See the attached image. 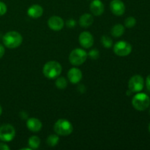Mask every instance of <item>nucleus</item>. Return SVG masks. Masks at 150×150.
<instances>
[{
  "mask_svg": "<svg viewBox=\"0 0 150 150\" xmlns=\"http://www.w3.org/2000/svg\"><path fill=\"white\" fill-rule=\"evenodd\" d=\"M62 71V65L57 61H49L45 63L42 68L44 76L48 79H55L60 76Z\"/></svg>",
  "mask_w": 150,
  "mask_h": 150,
  "instance_id": "1",
  "label": "nucleus"
},
{
  "mask_svg": "<svg viewBox=\"0 0 150 150\" xmlns=\"http://www.w3.org/2000/svg\"><path fill=\"white\" fill-rule=\"evenodd\" d=\"M3 44L8 48H16L21 45L23 38L19 32L10 31L3 36Z\"/></svg>",
  "mask_w": 150,
  "mask_h": 150,
  "instance_id": "2",
  "label": "nucleus"
},
{
  "mask_svg": "<svg viewBox=\"0 0 150 150\" xmlns=\"http://www.w3.org/2000/svg\"><path fill=\"white\" fill-rule=\"evenodd\" d=\"M54 130L58 136H67L73 133V126L68 120L60 119L54 124Z\"/></svg>",
  "mask_w": 150,
  "mask_h": 150,
  "instance_id": "3",
  "label": "nucleus"
},
{
  "mask_svg": "<svg viewBox=\"0 0 150 150\" xmlns=\"http://www.w3.org/2000/svg\"><path fill=\"white\" fill-rule=\"evenodd\" d=\"M87 57L88 54L84 50L81 48H75L69 55V61L73 65L79 66L86 62Z\"/></svg>",
  "mask_w": 150,
  "mask_h": 150,
  "instance_id": "4",
  "label": "nucleus"
},
{
  "mask_svg": "<svg viewBox=\"0 0 150 150\" xmlns=\"http://www.w3.org/2000/svg\"><path fill=\"white\" fill-rule=\"evenodd\" d=\"M132 105L138 111H144L150 105V98L146 94L139 93L132 99Z\"/></svg>",
  "mask_w": 150,
  "mask_h": 150,
  "instance_id": "5",
  "label": "nucleus"
},
{
  "mask_svg": "<svg viewBox=\"0 0 150 150\" xmlns=\"http://www.w3.org/2000/svg\"><path fill=\"white\" fill-rule=\"evenodd\" d=\"M16 136V130L10 124H4L0 126V140L5 142H11Z\"/></svg>",
  "mask_w": 150,
  "mask_h": 150,
  "instance_id": "6",
  "label": "nucleus"
},
{
  "mask_svg": "<svg viewBox=\"0 0 150 150\" xmlns=\"http://www.w3.org/2000/svg\"><path fill=\"white\" fill-rule=\"evenodd\" d=\"M132 51V46L126 41H118L114 45V52L119 57L128 56Z\"/></svg>",
  "mask_w": 150,
  "mask_h": 150,
  "instance_id": "7",
  "label": "nucleus"
},
{
  "mask_svg": "<svg viewBox=\"0 0 150 150\" xmlns=\"http://www.w3.org/2000/svg\"><path fill=\"white\" fill-rule=\"evenodd\" d=\"M144 79L140 75H135L130 78L128 82V89L131 92H139L143 89Z\"/></svg>",
  "mask_w": 150,
  "mask_h": 150,
  "instance_id": "8",
  "label": "nucleus"
},
{
  "mask_svg": "<svg viewBox=\"0 0 150 150\" xmlns=\"http://www.w3.org/2000/svg\"><path fill=\"white\" fill-rule=\"evenodd\" d=\"M79 41L82 47L85 48H89L93 45L94 38L90 32L85 31L79 35Z\"/></svg>",
  "mask_w": 150,
  "mask_h": 150,
  "instance_id": "9",
  "label": "nucleus"
},
{
  "mask_svg": "<svg viewBox=\"0 0 150 150\" xmlns=\"http://www.w3.org/2000/svg\"><path fill=\"white\" fill-rule=\"evenodd\" d=\"M110 10L115 16H121L125 12V5L122 0H112L110 3Z\"/></svg>",
  "mask_w": 150,
  "mask_h": 150,
  "instance_id": "10",
  "label": "nucleus"
},
{
  "mask_svg": "<svg viewBox=\"0 0 150 150\" xmlns=\"http://www.w3.org/2000/svg\"><path fill=\"white\" fill-rule=\"evenodd\" d=\"M64 22L61 17L57 16H53L48 20V26L54 31H59L63 29Z\"/></svg>",
  "mask_w": 150,
  "mask_h": 150,
  "instance_id": "11",
  "label": "nucleus"
},
{
  "mask_svg": "<svg viewBox=\"0 0 150 150\" xmlns=\"http://www.w3.org/2000/svg\"><path fill=\"white\" fill-rule=\"evenodd\" d=\"M82 72L81 70H79L77 67H72L69 70L67 73V78L68 80L70 81V83H78L81 81L82 79Z\"/></svg>",
  "mask_w": 150,
  "mask_h": 150,
  "instance_id": "12",
  "label": "nucleus"
},
{
  "mask_svg": "<svg viewBox=\"0 0 150 150\" xmlns=\"http://www.w3.org/2000/svg\"><path fill=\"white\" fill-rule=\"evenodd\" d=\"M90 11L95 16H100L103 13L104 4L101 0H93L90 4Z\"/></svg>",
  "mask_w": 150,
  "mask_h": 150,
  "instance_id": "13",
  "label": "nucleus"
},
{
  "mask_svg": "<svg viewBox=\"0 0 150 150\" xmlns=\"http://www.w3.org/2000/svg\"><path fill=\"white\" fill-rule=\"evenodd\" d=\"M26 127L30 131L33 133H38L42 129V124L40 120L32 117L26 120Z\"/></svg>",
  "mask_w": 150,
  "mask_h": 150,
  "instance_id": "14",
  "label": "nucleus"
},
{
  "mask_svg": "<svg viewBox=\"0 0 150 150\" xmlns=\"http://www.w3.org/2000/svg\"><path fill=\"white\" fill-rule=\"evenodd\" d=\"M27 14L32 18H38L43 14V8L39 4H33L28 8Z\"/></svg>",
  "mask_w": 150,
  "mask_h": 150,
  "instance_id": "15",
  "label": "nucleus"
},
{
  "mask_svg": "<svg viewBox=\"0 0 150 150\" xmlns=\"http://www.w3.org/2000/svg\"><path fill=\"white\" fill-rule=\"evenodd\" d=\"M94 18L92 14L84 13L79 18V24L83 28H88L93 23Z\"/></svg>",
  "mask_w": 150,
  "mask_h": 150,
  "instance_id": "16",
  "label": "nucleus"
},
{
  "mask_svg": "<svg viewBox=\"0 0 150 150\" xmlns=\"http://www.w3.org/2000/svg\"><path fill=\"white\" fill-rule=\"evenodd\" d=\"M111 35L114 38H120L122 36L123 34L125 33V26L120 23L115 24L111 28Z\"/></svg>",
  "mask_w": 150,
  "mask_h": 150,
  "instance_id": "17",
  "label": "nucleus"
},
{
  "mask_svg": "<svg viewBox=\"0 0 150 150\" xmlns=\"http://www.w3.org/2000/svg\"><path fill=\"white\" fill-rule=\"evenodd\" d=\"M28 145L32 149H36L40 145V139L38 136H32L28 140Z\"/></svg>",
  "mask_w": 150,
  "mask_h": 150,
  "instance_id": "18",
  "label": "nucleus"
},
{
  "mask_svg": "<svg viewBox=\"0 0 150 150\" xmlns=\"http://www.w3.org/2000/svg\"><path fill=\"white\" fill-rule=\"evenodd\" d=\"M59 138L57 134H51L47 138L46 143L51 147H54L56 146L59 144Z\"/></svg>",
  "mask_w": 150,
  "mask_h": 150,
  "instance_id": "19",
  "label": "nucleus"
},
{
  "mask_svg": "<svg viewBox=\"0 0 150 150\" xmlns=\"http://www.w3.org/2000/svg\"><path fill=\"white\" fill-rule=\"evenodd\" d=\"M55 85L58 89H64L67 87V81L66 80L65 78L64 77H57L56 79Z\"/></svg>",
  "mask_w": 150,
  "mask_h": 150,
  "instance_id": "20",
  "label": "nucleus"
},
{
  "mask_svg": "<svg viewBox=\"0 0 150 150\" xmlns=\"http://www.w3.org/2000/svg\"><path fill=\"white\" fill-rule=\"evenodd\" d=\"M101 44L103 46L105 47L106 48H109L112 47L113 45V40L110 37L107 36V35H103L101 38Z\"/></svg>",
  "mask_w": 150,
  "mask_h": 150,
  "instance_id": "21",
  "label": "nucleus"
},
{
  "mask_svg": "<svg viewBox=\"0 0 150 150\" xmlns=\"http://www.w3.org/2000/svg\"><path fill=\"white\" fill-rule=\"evenodd\" d=\"M136 24V20L135 18L130 16V17L127 18L125 21V26L127 28H133Z\"/></svg>",
  "mask_w": 150,
  "mask_h": 150,
  "instance_id": "22",
  "label": "nucleus"
},
{
  "mask_svg": "<svg viewBox=\"0 0 150 150\" xmlns=\"http://www.w3.org/2000/svg\"><path fill=\"white\" fill-rule=\"evenodd\" d=\"M87 54H88V57H89L90 59H98V57H99V55H100L99 51H98V50L97 49L91 50Z\"/></svg>",
  "mask_w": 150,
  "mask_h": 150,
  "instance_id": "23",
  "label": "nucleus"
},
{
  "mask_svg": "<svg viewBox=\"0 0 150 150\" xmlns=\"http://www.w3.org/2000/svg\"><path fill=\"white\" fill-rule=\"evenodd\" d=\"M7 5H6L3 1H0V16H4V15L7 13Z\"/></svg>",
  "mask_w": 150,
  "mask_h": 150,
  "instance_id": "24",
  "label": "nucleus"
},
{
  "mask_svg": "<svg viewBox=\"0 0 150 150\" xmlns=\"http://www.w3.org/2000/svg\"><path fill=\"white\" fill-rule=\"evenodd\" d=\"M66 25L68 28H74L76 25V21L74 19H69L66 22Z\"/></svg>",
  "mask_w": 150,
  "mask_h": 150,
  "instance_id": "25",
  "label": "nucleus"
},
{
  "mask_svg": "<svg viewBox=\"0 0 150 150\" xmlns=\"http://www.w3.org/2000/svg\"><path fill=\"white\" fill-rule=\"evenodd\" d=\"M0 150H10V147L4 143H0Z\"/></svg>",
  "mask_w": 150,
  "mask_h": 150,
  "instance_id": "26",
  "label": "nucleus"
},
{
  "mask_svg": "<svg viewBox=\"0 0 150 150\" xmlns=\"http://www.w3.org/2000/svg\"><path fill=\"white\" fill-rule=\"evenodd\" d=\"M4 53H5V49H4V47L1 44H0V59L2 58V57L4 56Z\"/></svg>",
  "mask_w": 150,
  "mask_h": 150,
  "instance_id": "27",
  "label": "nucleus"
},
{
  "mask_svg": "<svg viewBox=\"0 0 150 150\" xmlns=\"http://www.w3.org/2000/svg\"><path fill=\"white\" fill-rule=\"evenodd\" d=\"M146 86L147 89L149 90V92H150V74L147 76L146 80Z\"/></svg>",
  "mask_w": 150,
  "mask_h": 150,
  "instance_id": "28",
  "label": "nucleus"
},
{
  "mask_svg": "<svg viewBox=\"0 0 150 150\" xmlns=\"http://www.w3.org/2000/svg\"><path fill=\"white\" fill-rule=\"evenodd\" d=\"M1 114H2V107L0 105V116L1 115Z\"/></svg>",
  "mask_w": 150,
  "mask_h": 150,
  "instance_id": "29",
  "label": "nucleus"
},
{
  "mask_svg": "<svg viewBox=\"0 0 150 150\" xmlns=\"http://www.w3.org/2000/svg\"><path fill=\"white\" fill-rule=\"evenodd\" d=\"M149 132H150V123H149Z\"/></svg>",
  "mask_w": 150,
  "mask_h": 150,
  "instance_id": "30",
  "label": "nucleus"
},
{
  "mask_svg": "<svg viewBox=\"0 0 150 150\" xmlns=\"http://www.w3.org/2000/svg\"><path fill=\"white\" fill-rule=\"evenodd\" d=\"M149 114H150V110H149Z\"/></svg>",
  "mask_w": 150,
  "mask_h": 150,
  "instance_id": "31",
  "label": "nucleus"
}]
</instances>
